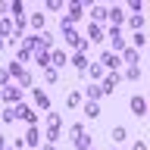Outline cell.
Segmentation results:
<instances>
[{"label": "cell", "mask_w": 150, "mask_h": 150, "mask_svg": "<svg viewBox=\"0 0 150 150\" xmlns=\"http://www.w3.org/2000/svg\"><path fill=\"white\" fill-rule=\"evenodd\" d=\"M6 72H9V78H16V84H19V88H31V81H35V78L28 75V69H25L22 63H16V59L6 66Z\"/></svg>", "instance_id": "obj_1"}, {"label": "cell", "mask_w": 150, "mask_h": 150, "mask_svg": "<svg viewBox=\"0 0 150 150\" xmlns=\"http://www.w3.org/2000/svg\"><path fill=\"white\" fill-rule=\"evenodd\" d=\"M59 125H63V119H59V112H47V144H56V138H59Z\"/></svg>", "instance_id": "obj_2"}, {"label": "cell", "mask_w": 150, "mask_h": 150, "mask_svg": "<svg viewBox=\"0 0 150 150\" xmlns=\"http://www.w3.org/2000/svg\"><path fill=\"white\" fill-rule=\"evenodd\" d=\"M13 112H16V122H25V125H35V122H38L35 110H31V106H25V103H16V106H13Z\"/></svg>", "instance_id": "obj_3"}, {"label": "cell", "mask_w": 150, "mask_h": 150, "mask_svg": "<svg viewBox=\"0 0 150 150\" xmlns=\"http://www.w3.org/2000/svg\"><path fill=\"white\" fill-rule=\"evenodd\" d=\"M0 103H22V88H13V84H6V88H0Z\"/></svg>", "instance_id": "obj_4"}, {"label": "cell", "mask_w": 150, "mask_h": 150, "mask_svg": "<svg viewBox=\"0 0 150 150\" xmlns=\"http://www.w3.org/2000/svg\"><path fill=\"white\" fill-rule=\"evenodd\" d=\"M119 81H122V72H106V75L100 78V91H103V94H112V88H116Z\"/></svg>", "instance_id": "obj_5"}, {"label": "cell", "mask_w": 150, "mask_h": 150, "mask_svg": "<svg viewBox=\"0 0 150 150\" xmlns=\"http://www.w3.org/2000/svg\"><path fill=\"white\" fill-rule=\"evenodd\" d=\"M119 63H122V59H119L116 53H106V50L100 53V66H103V69H110V72H119Z\"/></svg>", "instance_id": "obj_6"}, {"label": "cell", "mask_w": 150, "mask_h": 150, "mask_svg": "<svg viewBox=\"0 0 150 150\" xmlns=\"http://www.w3.org/2000/svg\"><path fill=\"white\" fill-rule=\"evenodd\" d=\"M131 112L134 116H147V97L144 94H134L131 97Z\"/></svg>", "instance_id": "obj_7"}, {"label": "cell", "mask_w": 150, "mask_h": 150, "mask_svg": "<svg viewBox=\"0 0 150 150\" xmlns=\"http://www.w3.org/2000/svg\"><path fill=\"white\" fill-rule=\"evenodd\" d=\"M41 50H44V53L53 50V35H50V31H41V35H38V53H41Z\"/></svg>", "instance_id": "obj_8"}, {"label": "cell", "mask_w": 150, "mask_h": 150, "mask_svg": "<svg viewBox=\"0 0 150 150\" xmlns=\"http://www.w3.org/2000/svg\"><path fill=\"white\" fill-rule=\"evenodd\" d=\"M106 19H110V22H112V25H125V13H122V6H110V9H106Z\"/></svg>", "instance_id": "obj_9"}, {"label": "cell", "mask_w": 150, "mask_h": 150, "mask_svg": "<svg viewBox=\"0 0 150 150\" xmlns=\"http://www.w3.org/2000/svg\"><path fill=\"white\" fill-rule=\"evenodd\" d=\"M119 56H122V59H125L128 66H138V59H141V53L134 50V47H128V44H125V50H122Z\"/></svg>", "instance_id": "obj_10"}, {"label": "cell", "mask_w": 150, "mask_h": 150, "mask_svg": "<svg viewBox=\"0 0 150 150\" xmlns=\"http://www.w3.org/2000/svg\"><path fill=\"white\" fill-rule=\"evenodd\" d=\"M84 72H88V78H94L97 84H100V78L106 75V72H103V66H100V63H88V69H84Z\"/></svg>", "instance_id": "obj_11"}, {"label": "cell", "mask_w": 150, "mask_h": 150, "mask_svg": "<svg viewBox=\"0 0 150 150\" xmlns=\"http://www.w3.org/2000/svg\"><path fill=\"white\" fill-rule=\"evenodd\" d=\"M72 147H75V150H91V134L81 131L78 138H72Z\"/></svg>", "instance_id": "obj_12"}, {"label": "cell", "mask_w": 150, "mask_h": 150, "mask_svg": "<svg viewBox=\"0 0 150 150\" xmlns=\"http://www.w3.org/2000/svg\"><path fill=\"white\" fill-rule=\"evenodd\" d=\"M22 141H25L28 147H35L38 141H41V131H38V125H28V128H25V138H22Z\"/></svg>", "instance_id": "obj_13"}, {"label": "cell", "mask_w": 150, "mask_h": 150, "mask_svg": "<svg viewBox=\"0 0 150 150\" xmlns=\"http://www.w3.org/2000/svg\"><path fill=\"white\" fill-rule=\"evenodd\" d=\"M81 16H84V3H78V0H72V3H69V19H72V22H78Z\"/></svg>", "instance_id": "obj_14"}, {"label": "cell", "mask_w": 150, "mask_h": 150, "mask_svg": "<svg viewBox=\"0 0 150 150\" xmlns=\"http://www.w3.org/2000/svg\"><path fill=\"white\" fill-rule=\"evenodd\" d=\"M35 103L41 106V110L50 112V97H47V91H41V88H35Z\"/></svg>", "instance_id": "obj_15"}, {"label": "cell", "mask_w": 150, "mask_h": 150, "mask_svg": "<svg viewBox=\"0 0 150 150\" xmlns=\"http://www.w3.org/2000/svg\"><path fill=\"white\" fill-rule=\"evenodd\" d=\"M63 63H69V56H66L63 50H50V66H53V69H59Z\"/></svg>", "instance_id": "obj_16"}, {"label": "cell", "mask_w": 150, "mask_h": 150, "mask_svg": "<svg viewBox=\"0 0 150 150\" xmlns=\"http://www.w3.org/2000/svg\"><path fill=\"white\" fill-rule=\"evenodd\" d=\"M69 63H72L78 72H84V69H88V56H84V53H72V56H69Z\"/></svg>", "instance_id": "obj_17"}, {"label": "cell", "mask_w": 150, "mask_h": 150, "mask_svg": "<svg viewBox=\"0 0 150 150\" xmlns=\"http://www.w3.org/2000/svg\"><path fill=\"white\" fill-rule=\"evenodd\" d=\"M28 25L35 28V31H44V13H31L28 16Z\"/></svg>", "instance_id": "obj_18"}, {"label": "cell", "mask_w": 150, "mask_h": 150, "mask_svg": "<svg viewBox=\"0 0 150 150\" xmlns=\"http://www.w3.org/2000/svg\"><path fill=\"white\" fill-rule=\"evenodd\" d=\"M78 103H81V91L75 88V91H69V94H66V106H69V110H75Z\"/></svg>", "instance_id": "obj_19"}, {"label": "cell", "mask_w": 150, "mask_h": 150, "mask_svg": "<svg viewBox=\"0 0 150 150\" xmlns=\"http://www.w3.org/2000/svg\"><path fill=\"white\" fill-rule=\"evenodd\" d=\"M88 13H91V19H94V25H100L103 19H106V6H91V9H88Z\"/></svg>", "instance_id": "obj_20"}, {"label": "cell", "mask_w": 150, "mask_h": 150, "mask_svg": "<svg viewBox=\"0 0 150 150\" xmlns=\"http://www.w3.org/2000/svg\"><path fill=\"white\" fill-rule=\"evenodd\" d=\"M122 81H141V69H138V66H128L125 75H122Z\"/></svg>", "instance_id": "obj_21"}, {"label": "cell", "mask_w": 150, "mask_h": 150, "mask_svg": "<svg viewBox=\"0 0 150 150\" xmlns=\"http://www.w3.org/2000/svg\"><path fill=\"white\" fill-rule=\"evenodd\" d=\"M103 38H106V35H103L100 25H88V41H103Z\"/></svg>", "instance_id": "obj_22"}, {"label": "cell", "mask_w": 150, "mask_h": 150, "mask_svg": "<svg viewBox=\"0 0 150 150\" xmlns=\"http://www.w3.org/2000/svg\"><path fill=\"white\" fill-rule=\"evenodd\" d=\"M84 112H88V119H97V116H100V103L88 100V103H84Z\"/></svg>", "instance_id": "obj_23"}, {"label": "cell", "mask_w": 150, "mask_h": 150, "mask_svg": "<svg viewBox=\"0 0 150 150\" xmlns=\"http://www.w3.org/2000/svg\"><path fill=\"white\" fill-rule=\"evenodd\" d=\"M84 94H88V100H94V103H97V100L103 97V91H100V84H97V81H94V84H91V88H88Z\"/></svg>", "instance_id": "obj_24"}, {"label": "cell", "mask_w": 150, "mask_h": 150, "mask_svg": "<svg viewBox=\"0 0 150 150\" xmlns=\"http://www.w3.org/2000/svg\"><path fill=\"white\" fill-rule=\"evenodd\" d=\"M44 78H47L50 84H56V81H59V69H53V66H47V69H44Z\"/></svg>", "instance_id": "obj_25"}, {"label": "cell", "mask_w": 150, "mask_h": 150, "mask_svg": "<svg viewBox=\"0 0 150 150\" xmlns=\"http://www.w3.org/2000/svg\"><path fill=\"white\" fill-rule=\"evenodd\" d=\"M13 35V19H0V38Z\"/></svg>", "instance_id": "obj_26"}, {"label": "cell", "mask_w": 150, "mask_h": 150, "mask_svg": "<svg viewBox=\"0 0 150 150\" xmlns=\"http://www.w3.org/2000/svg\"><path fill=\"white\" fill-rule=\"evenodd\" d=\"M128 28L141 31V28H144V16H131V19H128Z\"/></svg>", "instance_id": "obj_27"}, {"label": "cell", "mask_w": 150, "mask_h": 150, "mask_svg": "<svg viewBox=\"0 0 150 150\" xmlns=\"http://www.w3.org/2000/svg\"><path fill=\"white\" fill-rule=\"evenodd\" d=\"M9 9H13V13H16V19H19V16H25V6H22V3H19V0H13V3H9Z\"/></svg>", "instance_id": "obj_28"}, {"label": "cell", "mask_w": 150, "mask_h": 150, "mask_svg": "<svg viewBox=\"0 0 150 150\" xmlns=\"http://www.w3.org/2000/svg\"><path fill=\"white\" fill-rule=\"evenodd\" d=\"M128 9L134 13V16H141V9H144V3H141V0H128Z\"/></svg>", "instance_id": "obj_29"}, {"label": "cell", "mask_w": 150, "mask_h": 150, "mask_svg": "<svg viewBox=\"0 0 150 150\" xmlns=\"http://www.w3.org/2000/svg\"><path fill=\"white\" fill-rule=\"evenodd\" d=\"M112 141H125V125H116L112 128Z\"/></svg>", "instance_id": "obj_30"}, {"label": "cell", "mask_w": 150, "mask_h": 150, "mask_svg": "<svg viewBox=\"0 0 150 150\" xmlns=\"http://www.w3.org/2000/svg\"><path fill=\"white\" fill-rule=\"evenodd\" d=\"M103 35H110L112 41H116V38H122V28H119V25H110L106 31H103Z\"/></svg>", "instance_id": "obj_31"}, {"label": "cell", "mask_w": 150, "mask_h": 150, "mask_svg": "<svg viewBox=\"0 0 150 150\" xmlns=\"http://www.w3.org/2000/svg\"><path fill=\"white\" fill-rule=\"evenodd\" d=\"M38 66H44V69H47V66H50V53L41 50V53H38Z\"/></svg>", "instance_id": "obj_32"}, {"label": "cell", "mask_w": 150, "mask_h": 150, "mask_svg": "<svg viewBox=\"0 0 150 150\" xmlns=\"http://www.w3.org/2000/svg\"><path fill=\"white\" fill-rule=\"evenodd\" d=\"M147 44V38H144V31H134V47H144Z\"/></svg>", "instance_id": "obj_33"}, {"label": "cell", "mask_w": 150, "mask_h": 150, "mask_svg": "<svg viewBox=\"0 0 150 150\" xmlns=\"http://www.w3.org/2000/svg\"><path fill=\"white\" fill-rule=\"evenodd\" d=\"M47 9H50V13H56V9H63V3H59V0H47Z\"/></svg>", "instance_id": "obj_34"}, {"label": "cell", "mask_w": 150, "mask_h": 150, "mask_svg": "<svg viewBox=\"0 0 150 150\" xmlns=\"http://www.w3.org/2000/svg\"><path fill=\"white\" fill-rule=\"evenodd\" d=\"M6 84H9V72H6V69H0V88H6Z\"/></svg>", "instance_id": "obj_35"}, {"label": "cell", "mask_w": 150, "mask_h": 150, "mask_svg": "<svg viewBox=\"0 0 150 150\" xmlns=\"http://www.w3.org/2000/svg\"><path fill=\"white\" fill-rule=\"evenodd\" d=\"M3 122H6V125H9V122H16V112H13V110H3Z\"/></svg>", "instance_id": "obj_36"}, {"label": "cell", "mask_w": 150, "mask_h": 150, "mask_svg": "<svg viewBox=\"0 0 150 150\" xmlns=\"http://www.w3.org/2000/svg\"><path fill=\"white\" fill-rule=\"evenodd\" d=\"M112 50H119V53H122V50H125V41H122V38H116V41H112Z\"/></svg>", "instance_id": "obj_37"}, {"label": "cell", "mask_w": 150, "mask_h": 150, "mask_svg": "<svg viewBox=\"0 0 150 150\" xmlns=\"http://www.w3.org/2000/svg\"><path fill=\"white\" fill-rule=\"evenodd\" d=\"M131 150H147V144H144V141H134V147Z\"/></svg>", "instance_id": "obj_38"}, {"label": "cell", "mask_w": 150, "mask_h": 150, "mask_svg": "<svg viewBox=\"0 0 150 150\" xmlns=\"http://www.w3.org/2000/svg\"><path fill=\"white\" fill-rule=\"evenodd\" d=\"M3 47H6V38H0V53H3Z\"/></svg>", "instance_id": "obj_39"}, {"label": "cell", "mask_w": 150, "mask_h": 150, "mask_svg": "<svg viewBox=\"0 0 150 150\" xmlns=\"http://www.w3.org/2000/svg\"><path fill=\"white\" fill-rule=\"evenodd\" d=\"M3 147H6V138H3V134H0V150H3Z\"/></svg>", "instance_id": "obj_40"}, {"label": "cell", "mask_w": 150, "mask_h": 150, "mask_svg": "<svg viewBox=\"0 0 150 150\" xmlns=\"http://www.w3.org/2000/svg\"><path fill=\"white\" fill-rule=\"evenodd\" d=\"M44 150H53V144H47V147H44Z\"/></svg>", "instance_id": "obj_41"}, {"label": "cell", "mask_w": 150, "mask_h": 150, "mask_svg": "<svg viewBox=\"0 0 150 150\" xmlns=\"http://www.w3.org/2000/svg\"><path fill=\"white\" fill-rule=\"evenodd\" d=\"M3 150H6V147H3Z\"/></svg>", "instance_id": "obj_42"}]
</instances>
